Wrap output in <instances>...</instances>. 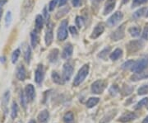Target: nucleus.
I'll list each match as a JSON object with an SVG mask.
<instances>
[{"instance_id": "1", "label": "nucleus", "mask_w": 148, "mask_h": 123, "mask_svg": "<svg viewBox=\"0 0 148 123\" xmlns=\"http://www.w3.org/2000/svg\"><path fill=\"white\" fill-rule=\"evenodd\" d=\"M89 74V65L88 64H84L78 71V73L77 74L75 79L73 80V86H79L85 79L86 78V76Z\"/></svg>"}, {"instance_id": "2", "label": "nucleus", "mask_w": 148, "mask_h": 123, "mask_svg": "<svg viewBox=\"0 0 148 123\" xmlns=\"http://www.w3.org/2000/svg\"><path fill=\"white\" fill-rule=\"evenodd\" d=\"M148 66V55H144L141 59H139L138 61H135L132 67L131 68L133 73H140L145 70Z\"/></svg>"}, {"instance_id": "3", "label": "nucleus", "mask_w": 148, "mask_h": 123, "mask_svg": "<svg viewBox=\"0 0 148 123\" xmlns=\"http://www.w3.org/2000/svg\"><path fill=\"white\" fill-rule=\"evenodd\" d=\"M68 20H64L61 22L57 32V37L58 41H63L68 38Z\"/></svg>"}, {"instance_id": "4", "label": "nucleus", "mask_w": 148, "mask_h": 123, "mask_svg": "<svg viewBox=\"0 0 148 123\" xmlns=\"http://www.w3.org/2000/svg\"><path fill=\"white\" fill-rule=\"evenodd\" d=\"M106 88V82L103 80H96L91 84V92L94 94H101Z\"/></svg>"}, {"instance_id": "5", "label": "nucleus", "mask_w": 148, "mask_h": 123, "mask_svg": "<svg viewBox=\"0 0 148 123\" xmlns=\"http://www.w3.org/2000/svg\"><path fill=\"white\" fill-rule=\"evenodd\" d=\"M144 46V43L141 40H134L132 41L127 44V49L128 52L130 53H134L136 51H138L139 50L143 48Z\"/></svg>"}, {"instance_id": "6", "label": "nucleus", "mask_w": 148, "mask_h": 123, "mask_svg": "<svg viewBox=\"0 0 148 123\" xmlns=\"http://www.w3.org/2000/svg\"><path fill=\"white\" fill-rule=\"evenodd\" d=\"M123 14L121 12H116L108 19L107 25L110 27H114V26H116L118 23L120 22V21L123 19Z\"/></svg>"}, {"instance_id": "7", "label": "nucleus", "mask_w": 148, "mask_h": 123, "mask_svg": "<svg viewBox=\"0 0 148 123\" xmlns=\"http://www.w3.org/2000/svg\"><path fill=\"white\" fill-rule=\"evenodd\" d=\"M73 74V66L71 63H65L63 68V79L64 81H69Z\"/></svg>"}, {"instance_id": "8", "label": "nucleus", "mask_w": 148, "mask_h": 123, "mask_svg": "<svg viewBox=\"0 0 148 123\" xmlns=\"http://www.w3.org/2000/svg\"><path fill=\"white\" fill-rule=\"evenodd\" d=\"M124 29H125V24H123L120 27L117 28L114 32H112L110 37L114 41H119L124 37Z\"/></svg>"}, {"instance_id": "9", "label": "nucleus", "mask_w": 148, "mask_h": 123, "mask_svg": "<svg viewBox=\"0 0 148 123\" xmlns=\"http://www.w3.org/2000/svg\"><path fill=\"white\" fill-rule=\"evenodd\" d=\"M25 95L27 99V102H32L36 97L35 88L32 84H27L25 88Z\"/></svg>"}, {"instance_id": "10", "label": "nucleus", "mask_w": 148, "mask_h": 123, "mask_svg": "<svg viewBox=\"0 0 148 123\" xmlns=\"http://www.w3.org/2000/svg\"><path fill=\"white\" fill-rule=\"evenodd\" d=\"M44 68L42 64H39L35 72V81L37 84H41L44 79Z\"/></svg>"}, {"instance_id": "11", "label": "nucleus", "mask_w": 148, "mask_h": 123, "mask_svg": "<svg viewBox=\"0 0 148 123\" xmlns=\"http://www.w3.org/2000/svg\"><path fill=\"white\" fill-rule=\"evenodd\" d=\"M53 26L51 23H49L48 25L47 31L45 33V44L46 46H50L51 43L53 42Z\"/></svg>"}, {"instance_id": "12", "label": "nucleus", "mask_w": 148, "mask_h": 123, "mask_svg": "<svg viewBox=\"0 0 148 123\" xmlns=\"http://www.w3.org/2000/svg\"><path fill=\"white\" fill-rule=\"evenodd\" d=\"M138 117V116L135 114L134 113H130V112H127V113L123 114L121 117H119V122H121L123 123L129 122L131 121L135 120L136 118Z\"/></svg>"}, {"instance_id": "13", "label": "nucleus", "mask_w": 148, "mask_h": 123, "mask_svg": "<svg viewBox=\"0 0 148 123\" xmlns=\"http://www.w3.org/2000/svg\"><path fill=\"white\" fill-rule=\"evenodd\" d=\"M104 31H105V26H104V24L103 23H99L94 28L90 37L92 38V39H96V38H98L101 36V34L104 32Z\"/></svg>"}, {"instance_id": "14", "label": "nucleus", "mask_w": 148, "mask_h": 123, "mask_svg": "<svg viewBox=\"0 0 148 123\" xmlns=\"http://www.w3.org/2000/svg\"><path fill=\"white\" fill-rule=\"evenodd\" d=\"M116 3V0H107L105 5V9H104V14L107 15L110 13L112 11L114 10Z\"/></svg>"}, {"instance_id": "15", "label": "nucleus", "mask_w": 148, "mask_h": 123, "mask_svg": "<svg viewBox=\"0 0 148 123\" xmlns=\"http://www.w3.org/2000/svg\"><path fill=\"white\" fill-rule=\"evenodd\" d=\"M16 78L21 81H24L27 78V71L23 65H19L16 69Z\"/></svg>"}, {"instance_id": "16", "label": "nucleus", "mask_w": 148, "mask_h": 123, "mask_svg": "<svg viewBox=\"0 0 148 123\" xmlns=\"http://www.w3.org/2000/svg\"><path fill=\"white\" fill-rule=\"evenodd\" d=\"M9 98H10V92H9V90H7L3 93V97H2V107L3 108L5 113H7V112H8V104L9 102Z\"/></svg>"}, {"instance_id": "17", "label": "nucleus", "mask_w": 148, "mask_h": 123, "mask_svg": "<svg viewBox=\"0 0 148 123\" xmlns=\"http://www.w3.org/2000/svg\"><path fill=\"white\" fill-rule=\"evenodd\" d=\"M73 47L71 44H67L64 47L63 53H62V57L64 59H69V57H71V55H73Z\"/></svg>"}, {"instance_id": "18", "label": "nucleus", "mask_w": 148, "mask_h": 123, "mask_svg": "<svg viewBox=\"0 0 148 123\" xmlns=\"http://www.w3.org/2000/svg\"><path fill=\"white\" fill-rule=\"evenodd\" d=\"M49 113L47 110H43L37 117L38 122L40 123H46L49 120Z\"/></svg>"}, {"instance_id": "19", "label": "nucleus", "mask_w": 148, "mask_h": 123, "mask_svg": "<svg viewBox=\"0 0 148 123\" xmlns=\"http://www.w3.org/2000/svg\"><path fill=\"white\" fill-rule=\"evenodd\" d=\"M148 78V72H140V73H135L134 75L131 77V80L132 81H138L145 79Z\"/></svg>"}, {"instance_id": "20", "label": "nucleus", "mask_w": 148, "mask_h": 123, "mask_svg": "<svg viewBox=\"0 0 148 123\" xmlns=\"http://www.w3.org/2000/svg\"><path fill=\"white\" fill-rule=\"evenodd\" d=\"M43 26H44V18L41 15H37L36 18V32H39L42 30Z\"/></svg>"}, {"instance_id": "21", "label": "nucleus", "mask_w": 148, "mask_h": 123, "mask_svg": "<svg viewBox=\"0 0 148 123\" xmlns=\"http://www.w3.org/2000/svg\"><path fill=\"white\" fill-rule=\"evenodd\" d=\"M116 115V110H114V111H111V112H109L107 113L106 115H105L103 118L100 121V123H107L109 122L110 121L112 120V118L114 117V116Z\"/></svg>"}, {"instance_id": "22", "label": "nucleus", "mask_w": 148, "mask_h": 123, "mask_svg": "<svg viewBox=\"0 0 148 123\" xmlns=\"http://www.w3.org/2000/svg\"><path fill=\"white\" fill-rule=\"evenodd\" d=\"M58 53H59V51H58V49H53V50L49 52L48 58H49V61H50L51 63H54V62H56V61L58 60Z\"/></svg>"}, {"instance_id": "23", "label": "nucleus", "mask_w": 148, "mask_h": 123, "mask_svg": "<svg viewBox=\"0 0 148 123\" xmlns=\"http://www.w3.org/2000/svg\"><path fill=\"white\" fill-rule=\"evenodd\" d=\"M122 55H123V50H122L121 49L118 48L116 49V50H114L110 54V59H112V60H117V59H119L121 57Z\"/></svg>"}, {"instance_id": "24", "label": "nucleus", "mask_w": 148, "mask_h": 123, "mask_svg": "<svg viewBox=\"0 0 148 123\" xmlns=\"http://www.w3.org/2000/svg\"><path fill=\"white\" fill-rule=\"evenodd\" d=\"M128 32L130 33V35L133 37H139L141 34V28L138 27H132L128 29Z\"/></svg>"}, {"instance_id": "25", "label": "nucleus", "mask_w": 148, "mask_h": 123, "mask_svg": "<svg viewBox=\"0 0 148 123\" xmlns=\"http://www.w3.org/2000/svg\"><path fill=\"white\" fill-rule=\"evenodd\" d=\"M31 42H32V46L33 48H35L37 46V44L39 42V37H38V35H37V32L36 31L32 32L31 33Z\"/></svg>"}, {"instance_id": "26", "label": "nucleus", "mask_w": 148, "mask_h": 123, "mask_svg": "<svg viewBox=\"0 0 148 123\" xmlns=\"http://www.w3.org/2000/svg\"><path fill=\"white\" fill-rule=\"evenodd\" d=\"M52 79L55 83V84H63L64 83V80H63V79L61 78V76L58 75L57 72H54L53 71L52 73Z\"/></svg>"}, {"instance_id": "27", "label": "nucleus", "mask_w": 148, "mask_h": 123, "mask_svg": "<svg viewBox=\"0 0 148 123\" xmlns=\"http://www.w3.org/2000/svg\"><path fill=\"white\" fill-rule=\"evenodd\" d=\"M31 58H32V49L29 46H27L25 50V52H24V59L27 64H30Z\"/></svg>"}, {"instance_id": "28", "label": "nucleus", "mask_w": 148, "mask_h": 123, "mask_svg": "<svg viewBox=\"0 0 148 123\" xmlns=\"http://www.w3.org/2000/svg\"><path fill=\"white\" fill-rule=\"evenodd\" d=\"M146 12H147V8H142L138 9V10H137L133 13L132 17L135 18V19H138V18H140V17L144 16L145 13H146Z\"/></svg>"}, {"instance_id": "29", "label": "nucleus", "mask_w": 148, "mask_h": 123, "mask_svg": "<svg viewBox=\"0 0 148 123\" xmlns=\"http://www.w3.org/2000/svg\"><path fill=\"white\" fill-rule=\"evenodd\" d=\"M100 102V99L98 97H90L88 99V101L86 102V107L88 108H91V107H95V105Z\"/></svg>"}, {"instance_id": "30", "label": "nucleus", "mask_w": 148, "mask_h": 123, "mask_svg": "<svg viewBox=\"0 0 148 123\" xmlns=\"http://www.w3.org/2000/svg\"><path fill=\"white\" fill-rule=\"evenodd\" d=\"M64 123H74V115L72 112L67 113L64 117Z\"/></svg>"}, {"instance_id": "31", "label": "nucleus", "mask_w": 148, "mask_h": 123, "mask_svg": "<svg viewBox=\"0 0 148 123\" xmlns=\"http://www.w3.org/2000/svg\"><path fill=\"white\" fill-rule=\"evenodd\" d=\"M18 114V106L16 104V102H12V112H11V117L12 119H15L17 117Z\"/></svg>"}, {"instance_id": "32", "label": "nucleus", "mask_w": 148, "mask_h": 123, "mask_svg": "<svg viewBox=\"0 0 148 123\" xmlns=\"http://www.w3.org/2000/svg\"><path fill=\"white\" fill-rule=\"evenodd\" d=\"M20 53H21L20 49H16L12 52V64H16L17 59L20 56Z\"/></svg>"}, {"instance_id": "33", "label": "nucleus", "mask_w": 148, "mask_h": 123, "mask_svg": "<svg viewBox=\"0 0 148 123\" xmlns=\"http://www.w3.org/2000/svg\"><path fill=\"white\" fill-rule=\"evenodd\" d=\"M20 102H21V106L26 109L28 102H27V97H26V95H25V93L23 91H21V93H20Z\"/></svg>"}, {"instance_id": "34", "label": "nucleus", "mask_w": 148, "mask_h": 123, "mask_svg": "<svg viewBox=\"0 0 148 123\" xmlns=\"http://www.w3.org/2000/svg\"><path fill=\"white\" fill-rule=\"evenodd\" d=\"M138 95H145L148 93V84H144L138 88Z\"/></svg>"}, {"instance_id": "35", "label": "nucleus", "mask_w": 148, "mask_h": 123, "mask_svg": "<svg viewBox=\"0 0 148 123\" xmlns=\"http://www.w3.org/2000/svg\"><path fill=\"white\" fill-rule=\"evenodd\" d=\"M134 63H135V61H134V60H132V59L127 60V61L124 62L123 64H122V69H123V70H127V69H131Z\"/></svg>"}, {"instance_id": "36", "label": "nucleus", "mask_w": 148, "mask_h": 123, "mask_svg": "<svg viewBox=\"0 0 148 123\" xmlns=\"http://www.w3.org/2000/svg\"><path fill=\"white\" fill-rule=\"evenodd\" d=\"M148 103V98L147 97H145V98H143L142 99L140 102H138V104L136 105V107H135V109H140V108H142V107H145V106H147Z\"/></svg>"}, {"instance_id": "37", "label": "nucleus", "mask_w": 148, "mask_h": 123, "mask_svg": "<svg viewBox=\"0 0 148 123\" xmlns=\"http://www.w3.org/2000/svg\"><path fill=\"white\" fill-rule=\"evenodd\" d=\"M110 47H106L103 50H101L100 54L98 55V56L100 57V58H102V59H105L106 58V56L107 55V54L110 52Z\"/></svg>"}, {"instance_id": "38", "label": "nucleus", "mask_w": 148, "mask_h": 123, "mask_svg": "<svg viewBox=\"0 0 148 123\" xmlns=\"http://www.w3.org/2000/svg\"><path fill=\"white\" fill-rule=\"evenodd\" d=\"M58 1H59V0H51V1L49 2V10L50 11V12H52V11L54 10L55 7L58 4Z\"/></svg>"}, {"instance_id": "39", "label": "nucleus", "mask_w": 148, "mask_h": 123, "mask_svg": "<svg viewBox=\"0 0 148 123\" xmlns=\"http://www.w3.org/2000/svg\"><path fill=\"white\" fill-rule=\"evenodd\" d=\"M11 21H12V13H11V12H8L5 17L6 27H8L10 25Z\"/></svg>"}, {"instance_id": "40", "label": "nucleus", "mask_w": 148, "mask_h": 123, "mask_svg": "<svg viewBox=\"0 0 148 123\" xmlns=\"http://www.w3.org/2000/svg\"><path fill=\"white\" fill-rule=\"evenodd\" d=\"M119 88H118L117 85H113L110 88V94L112 96H115L117 93H119Z\"/></svg>"}, {"instance_id": "41", "label": "nucleus", "mask_w": 148, "mask_h": 123, "mask_svg": "<svg viewBox=\"0 0 148 123\" xmlns=\"http://www.w3.org/2000/svg\"><path fill=\"white\" fill-rule=\"evenodd\" d=\"M76 24H77V26L79 27V28H81V27L83 26V24H84L83 18L82 17H76Z\"/></svg>"}, {"instance_id": "42", "label": "nucleus", "mask_w": 148, "mask_h": 123, "mask_svg": "<svg viewBox=\"0 0 148 123\" xmlns=\"http://www.w3.org/2000/svg\"><path fill=\"white\" fill-rule=\"evenodd\" d=\"M69 11V8H64V9H63L62 10V12H58V13L56 14V18L57 19H58V18H60V17H62L63 16H64L66 13H68V12Z\"/></svg>"}, {"instance_id": "43", "label": "nucleus", "mask_w": 148, "mask_h": 123, "mask_svg": "<svg viewBox=\"0 0 148 123\" xmlns=\"http://www.w3.org/2000/svg\"><path fill=\"white\" fill-rule=\"evenodd\" d=\"M142 37L143 39H146V40L148 39V26H146V27L144 28V31H143V35H142Z\"/></svg>"}, {"instance_id": "44", "label": "nucleus", "mask_w": 148, "mask_h": 123, "mask_svg": "<svg viewBox=\"0 0 148 123\" xmlns=\"http://www.w3.org/2000/svg\"><path fill=\"white\" fill-rule=\"evenodd\" d=\"M69 31L72 33L73 36H77V28L75 27H73V26L69 27Z\"/></svg>"}, {"instance_id": "45", "label": "nucleus", "mask_w": 148, "mask_h": 123, "mask_svg": "<svg viewBox=\"0 0 148 123\" xmlns=\"http://www.w3.org/2000/svg\"><path fill=\"white\" fill-rule=\"evenodd\" d=\"M130 88L129 86H127V87H124V89L123 90V93H123V95H128V94L132 93V88H130V89L128 90V88Z\"/></svg>"}, {"instance_id": "46", "label": "nucleus", "mask_w": 148, "mask_h": 123, "mask_svg": "<svg viewBox=\"0 0 148 123\" xmlns=\"http://www.w3.org/2000/svg\"><path fill=\"white\" fill-rule=\"evenodd\" d=\"M147 0H134V5H140L143 3H145Z\"/></svg>"}, {"instance_id": "47", "label": "nucleus", "mask_w": 148, "mask_h": 123, "mask_svg": "<svg viewBox=\"0 0 148 123\" xmlns=\"http://www.w3.org/2000/svg\"><path fill=\"white\" fill-rule=\"evenodd\" d=\"M44 16H45V18L47 20V19H49V14H48V12H47V8H44Z\"/></svg>"}, {"instance_id": "48", "label": "nucleus", "mask_w": 148, "mask_h": 123, "mask_svg": "<svg viewBox=\"0 0 148 123\" xmlns=\"http://www.w3.org/2000/svg\"><path fill=\"white\" fill-rule=\"evenodd\" d=\"M67 2H68V0H59V6L63 7L67 3Z\"/></svg>"}, {"instance_id": "49", "label": "nucleus", "mask_w": 148, "mask_h": 123, "mask_svg": "<svg viewBox=\"0 0 148 123\" xmlns=\"http://www.w3.org/2000/svg\"><path fill=\"white\" fill-rule=\"evenodd\" d=\"M73 4L74 7H78L80 4V0H73Z\"/></svg>"}, {"instance_id": "50", "label": "nucleus", "mask_w": 148, "mask_h": 123, "mask_svg": "<svg viewBox=\"0 0 148 123\" xmlns=\"http://www.w3.org/2000/svg\"><path fill=\"white\" fill-rule=\"evenodd\" d=\"M143 123H148V116H147V117L145 118L144 120H143Z\"/></svg>"}, {"instance_id": "51", "label": "nucleus", "mask_w": 148, "mask_h": 123, "mask_svg": "<svg viewBox=\"0 0 148 123\" xmlns=\"http://www.w3.org/2000/svg\"><path fill=\"white\" fill-rule=\"evenodd\" d=\"M2 14H3V9H2V8H0V20H1V17H2Z\"/></svg>"}, {"instance_id": "52", "label": "nucleus", "mask_w": 148, "mask_h": 123, "mask_svg": "<svg viewBox=\"0 0 148 123\" xmlns=\"http://www.w3.org/2000/svg\"><path fill=\"white\" fill-rule=\"evenodd\" d=\"M28 123H36V121H35V120L32 119V120H31V121H30Z\"/></svg>"}, {"instance_id": "53", "label": "nucleus", "mask_w": 148, "mask_h": 123, "mask_svg": "<svg viewBox=\"0 0 148 123\" xmlns=\"http://www.w3.org/2000/svg\"><path fill=\"white\" fill-rule=\"evenodd\" d=\"M128 1H129V0H123V3H126Z\"/></svg>"}, {"instance_id": "54", "label": "nucleus", "mask_w": 148, "mask_h": 123, "mask_svg": "<svg viewBox=\"0 0 148 123\" xmlns=\"http://www.w3.org/2000/svg\"><path fill=\"white\" fill-rule=\"evenodd\" d=\"M147 17H148V12H147Z\"/></svg>"}]
</instances>
